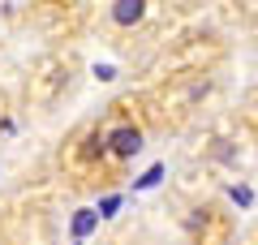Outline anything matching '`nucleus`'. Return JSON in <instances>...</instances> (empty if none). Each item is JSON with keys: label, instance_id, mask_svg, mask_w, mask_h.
<instances>
[{"label": "nucleus", "instance_id": "nucleus-2", "mask_svg": "<svg viewBox=\"0 0 258 245\" xmlns=\"http://www.w3.org/2000/svg\"><path fill=\"white\" fill-rule=\"evenodd\" d=\"M142 13H147V0H116L112 5V22L116 26H134V22H142Z\"/></svg>", "mask_w": 258, "mask_h": 245}, {"label": "nucleus", "instance_id": "nucleus-3", "mask_svg": "<svg viewBox=\"0 0 258 245\" xmlns=\"http://www.w3.org/2000/svg\"><path fill=\"white\" fill-rule=\"evenodd\" d=\"M95 219H99V215H95V211H82V215L74 219V232H78V236H86V232H91V228H95Z\"/></svg>", "mask_w": 258, "mask_h": 245}, {"label": "nucleus", "instance_id": "nucleus-1", "mask_svg": "<svg viewBox=\"0 0 258 245\" xmlns=\"http://www.w3.org/2000/svg\"><path fill=\"white\" fill-rule=\"evenodd\" d=\"M103 146H108V151L116 155V159H129V155H138L142 134H138L134 125H120V129H112V134H108V142H103Z\"/></svg>", "mask_w": 258, "mask_h": 245}]
</instances>
